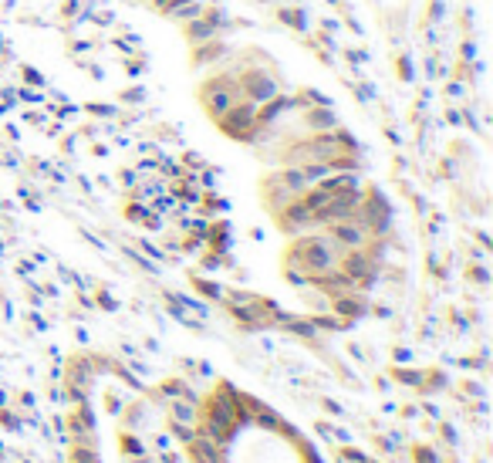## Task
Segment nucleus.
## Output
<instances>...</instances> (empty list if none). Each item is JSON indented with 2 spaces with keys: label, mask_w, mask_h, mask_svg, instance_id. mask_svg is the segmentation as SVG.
Here are the masks:
<instances>
[{
  "label": "nucleus",
  "mask_w": 493,
  "mask_h": 463,
  "mask_svg": "<svg viewBox=\"0 0 493 463\" xmlns=\"http://www.w3.org/2000/svg\"><path fill=\"white\" fill-rule=\"evenodd\" d=\"M257 105L247 102V99H240L233 108H226L217 122V129H220L226 139H233V142H254V132H257Z\"/></svg>",
  "instance_id": "3"
},
{
  "label": "nucleus",
  "mask_w": 493,
  "mask_h": 463,
  "mask_svg": "<svg viewBox=\"0 0 493 463\" xmlns=\"http://www.w3.org/2000/svg\"><path fill=\"white\" fill-rule=\"evenodd\" d=\"M183 4H189V0H153V11L155 14H169V11H176V7H183Z\"/></svg>",
  "instance_id": "16"
},
{
  "label": "nucleus",
  "mask_w": 493,
  "mask_h": 463,
  "mask_svg": "<svg viewBox=\"0 0 493 463\" xmlns=\"http://www.w3.org/2000/svg\"><path fill=\"white\" fill-rule=\"evenodd\" d=\"M230 54V44L220 41V37H210V41H200V44H193V54H189V61H193V68H206V65H213V61H220Z\"/></svg>",
  "instance_id": "8"
},
{
  "label": "nucleus",
  "mask_w": 493,
  "mask_h": 463,
  "mask_svg": "<svg viewBox=\"0 0 493 463\" xmlns=\"http://www.w3.org/2000/svg\"><path fill=\"white\" fill-rule=\"evenodd\" d=\"M193 288L203 294V298H210V301H220L223 298V288L217 284V281H206V277H196L193 274Z\"/></svg>",
  "instance_id": "13"
},
{
  "label": "nucleus",
  "mask_w": 493,
  "mask_h": 463,
  "mask_svg": "<svg viewBox=\"0 0 493 463\" xmlns=\"http://www.w3.org/2000/svg\"><path fill=\"white\" fill-rule=\"evenodd\" d=\"M237 85H240V99H247V102H267L274 99L277 91H281V82H277V75L271 68H240L237 71Z\"/></svg>",
  "instance_id": "4"
},
{
  "label": "nucleus",
  "mask_w": 493,
  "mask_h": 463,
  "mask_svg": "<svg viewBox=\"0 0 493 463\" xmlns=\"http://www.w3.org/2000/svg\"><path fill=\"white\" fill-rule=\"evenodd\" d=\"M223 27H226V14H223L220 7H203V14H200V18L183 24V34H186L189 44H200V41L217 37Z\"/></svg>",
  "instance_id": "5"
},
{
  "label": "nucleus",
  "mask_w": 493,
  "mask_h": 463,
  "mask_svg": "<svg viewBox=\"0 0 493 463\" xmlns=\"http://www.w3.org/2000/svg\"><path fill=\"white\" fill-rule=\"evenodd\" d=\"M335 125H338V119H335L331 105H307L305 115H301V132H328Z\"/></svg>",
  "instance_id": "9"
},
{
  "label": "nucleus",
  "mask_w": 493,
  "mask_h": 463,
  "mask_svg": "<svg viewBox=\"0 0 493 463\" xmlns=\"http://www.w3.org/2000/svg\"><path fill=\"white\" fill-rule=\"evenodd\" d=\"M82 11V4L78 0H71V4H65V14H78Z\"/></svg>",
  "instance_id": "17"
},
{
  "label": "nucleus",
  "mask_w": 493,
  "mask_h": 463,
  "mask_svg": "<svg viewBox=\"0 0 493 463\" xmlns=\"http://www.w3.org/2000/svg\"><path fill=\"white\" fill-rule=\"evenodd\" d=\"M324 234L331 237V241L338 243L341 250H358V247H365V243L372 241V234L361 227L358 220H338V223H328L321 227Z\"/></svg>",
  "instance_id": "6"
},
{
  "label": "nucleus",
  "mask_w": 493,
  "mask_h": 463,
  "mask_svg": "<svg viewBox=\"0 0 493 463\" xmlns=\"http://www.w3.org/2000/svg\"><path fill=\"white\" fill-rule=\"evenodd\" d=\"M412 460L416 463H440V453L429 450V446H416V450H412Z\"/></svg>",
  "instance_id": "15"
},
{
  "label": "nucleus",
  "mask_w": 493,
  "mask_h": 463,
  "mask_svg": "<svg viewBox=\"0 0 493 463\" xmlns=\"http://www.w3.org/2000/svg\"><path fill=\"white\" fill-rule=\"evenodd\" d=\"M277 18L284 20L288 27H294V31H301V27H305V11H297V7H281V11H277Z\"/></svg>",
  "instance_id": "14"
},
{
  "label": "nucleus",
  "mask_w": 493,
  "mask_h": 463,
  "mask_svg": "<svg viewBox=\"0 0 493 463\" xmlns=\"http://www.w3.org/2000/svg\"><path fill=\"white\" fill-rule=\"evenodd\" d=\"M186 450H189V460L193 463H226V443L213 440L203 429L193 433V440L186 443Z\"/></svg>",
  "instance_id": "7"
},
{
  "label": "nucleus",
  "mask_w": 493,
  "mask_h": 463,
  "mask_svg": "<svg viewBox=\"0 0 493 463\" xmlns=\"http://www.w3.org/2000/svg\"><path fill=\"white\" fill-rule=\"evenodd\" d=\"M122 453L125 457H132V460H139V457H146V443H142V436H136V433H122Z\"/></svg>",
  "instance_id": "12"
},
{
  "label": "nucleus",
  "mask_w": 493,
  "mask_h": 463,
  "mask_svg": "<svg viewBox=\"0 0 493 463\" xmlns=\"http://www.w3.org/2000/svg\"><path fill=\"white\" fill-rule=\"evenodd\" d=\"M200 402L203 399H169V419L183 426H200Z\"/></svg>",
  "instance_id": "10"
},
{
  "label": "nucleus",
  "mask_w": 493,
  "mask_h": 463,
  "mask_svg": "<svg viewBox=\"0 0 493 463\" xmlns=\"http://www.w3.org/2000/svg\"><path fill=\"white\" fill-rule=\"evenodd\" d=\"M341 254L345 250L328 234H297L294 243L288 247V254H284V264L305 271L307 277H318L324 271H331V267H338Z\"/></svg>",
  "instance_id": "1"
},
{
  "label": "nucleus",
  "mask_w": 493,
  "mask_h": 463,
  "mask_svg": "<svg viewBox=\"0 0 493 463\" xmlns=\"http://www.w3.org/2000/svg\"><path fill=\"white\" fill-rule=\"evenodd\" d=\"M240 102V85L237 75H213L200 85V105L210 119H220L226 108H233Z\"/></svg>",
  "instance_id": "2"
},
{
  "label": "nucleus",
  "mask_w": 493,
  "mask_h": 463,
  "mask_svg": "<svg viewBox=\"0 0 493 463\" xmlns=\"http://www.w3.org/2000/svg\"><path fill=\"white\" fill-rule=\"evenodd\" d=\"M203 7H206V4H200V0H189V4H183V7L169 11L166 18L179 20V24H186V20H196V18H200V14H203Z\"/></svg>",
  "instance_id": "11"
}]
</instances>
